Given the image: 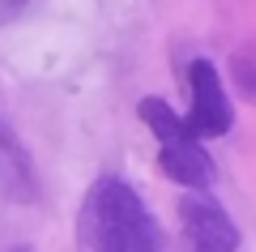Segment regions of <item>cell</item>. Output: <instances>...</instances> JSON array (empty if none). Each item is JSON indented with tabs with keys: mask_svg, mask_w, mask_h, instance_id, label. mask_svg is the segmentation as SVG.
I'll return each instance as SVG.
<instances>
[{
	"mask_svg": "<svg viewBox=\"0 0 256 252\" xmlns=\"http://www.w3.org/2000/svg\"><path fill=\"white\" fill-rule=\"evenodd\" d=\"M82 252H162V226L141 192L120 175H98L77 218Z\"/></svg>",
	"mask_w": 256,
	"mask_h": 252,
	"instance_id": "6da1fadb",
	"label": "cell"
},
{
	"mask_svg": "<svg viewBox=\"0 0 256 252\" xmlns=\"http://www.w3.org/2000/svg\"><path fill=\"white\" fill-rule=\"evenodd\" d=\"M137 116L158 141V167H162L166 180L184 184V188H192V192H210L218 167H214L210 150L201 145V137H192V128L175 116L171 103L150 94V99H141Z\"/></svg>",
	"mask_w": 256,
	"mask_h": 252,
	"instance_id": "7a4b0ae2",
	"label": "cell"
},
{
	"mask_svg": "<svg viewBox=\"0 0 256 252\" xmlns=\"http://www.w3.org/2000/svg\"><path fill=\"white\" fill-rule=\"evenodd\" d=\"M188 94H192V111L184 124L192 128V137H226L235 128V107H230L226 81L214 69V60L196 56L188 64Z\"/></svg>",
	"mask_w": 256,
	"mask_h": 252,
	"instance_id": "3957f363",
	"label": "cell"
},
{
	"mask_svg": "<svg viewBox=\"0 0 256 252\" xmlns=\"http://www.w3.org/2000/svg\"><path fill=\"white\" fill-rule=\"evenodd\" d=\"M180 235L188 252H239L235 218L210 192H188L180 201Z\"/></svg>",
	"mask_w": 256,
	"mask_h": 252,
	"instance_id": "277c9868",
	"label": "cell"
},
{
	"mask_svg": "<svg viewBox=\"0 0 256 252\" xmlns=\"http://www.w3.org/2000/svg\"><path fill=\"white\" fill-rule=\"evenodd\" d=\"M0 192L9 201H34L38 197V175L22 141L0 124Z\"/></svg>",
	"mask_w": 256,
	"mask_h": 252,
	"instance_id": "5b68a950",
	"label": "cell"
},
{
	"mask_svg": "<svg viewBox=\"0 0 256 252\" xmlns=\"http://www.w3.org/2000/svg\"><path fill=\"white\" fill-rule=\"evenodd\" d=\"M230 81H235V90L244 94L248 103H256V43L239 47L230 56Z\"/></svg>",
	"mask_w": 256,
	"mask_h": 252,
	"instance_id": "8992f818",
	"label": "cell"
},
{
	"mask_svg": "<svg viewBox=\"0 0 256 252\" xmlns=\"http://www.w3.org/2000/svg\"><path fill=\"white\" fill-rule=\"evenodd\" d=\"M38 0H0V26H9V22H18L22 13H30Z\"/></svg>",
	"mask_w": 256,
	"mask_h": 252,
	"instance_id": "52a82bcc",
	"label": "cell"
},
{
	"mask_svg": "<svg viewBox=\"0 0 256 252\" xmlns=\"http://www.w3.org/2000/svg\"><path fill=\"white\" fill-rule=\"evenodd\" d=\"M18 252H30V248H18Z\"/></svg>",
	"mask_w": 256,
	"mask_h": 252,
	"instance_id": "ba28073f",
	"label": "cell"
}]
</instances>
